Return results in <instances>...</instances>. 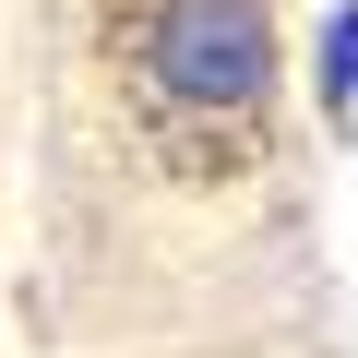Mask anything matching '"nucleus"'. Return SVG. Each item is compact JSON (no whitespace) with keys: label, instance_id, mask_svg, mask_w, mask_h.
<instances>
[{"label":"nucleus","instance_id":"nucleus-1","mask_svg":"<svg viewBox=\"0 0 358 358\" xmlns=\"http://www.w3.org/2000/svg\"><path fill=\"white\" fill-rule=\"evenodd\" d=\"M143 60H155V96L179 108H251L275 84V24H263V0H167Z\"/></svg>","mask_w":358,"mask_h":358},{"label":"nucleus","instance_id":"nucleus-2","mask_svg":"<svg viewBox=\"0 0 358 358\" xmlns=\"http://www.w3.org/2000/svg\"><path fill=\"white\" fill-rule=\"evenodd\" d=\"M322 108H334V120H358V0L322 24Z\"/></svg>","mask_w":358,"mask_h":358}]
</instances>
